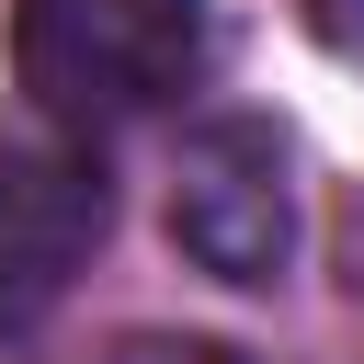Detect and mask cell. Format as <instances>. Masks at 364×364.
<instances>
[{
  "mask_svg": "<svg viewBox=\"0 0 364 364\" xmlns=\"http://www.w3.org/2000/svg\"><path fill=\"white\" fill-rule=\"evenodd\" d=\"M318 23H330V46H341V57H364V0H318Z\"/></svg>",
  "mask_w": 364,
  "mask_h": 364,
  "instance_id": "obj_5",
  "label": "cell"
},
{
  "mask_svg": "<svg viewBox=\"0 0 364 364\" xmlns=\"http://www.w3.org/2000/svg\"><path fill=\"white\" fill-rule=\"evenodd\" d=\"M171 239L216 284H273L296 262V148L273 114H205L171 148Z\"/></svg>",
  "mask_w": 364,
  "mask_h": 364,
  "instance_id": "obj_3",
  "label": "cell"
},
{
  "mask_svg": "<svg viewBox=\"0 0 364 364\" xmlns=\"http://www.w3.org/2000/svg\"><path fill=\"white\" fill-rule=\"evenodd\" d=\"M11 68L34 91V125L114 136L205 80V0H23Z\"/></svg>",
  "mask_w": 364,
  "mask_h": 364,
  "instance_id": "obj_1",
  "label": "cell"
},
{
  "mask_svg": "<svg viewBox=\"0 0 364 364\" xmlns=\"http://www.w3.org/2000/svg\"><path fill=\"white\" fill-rule=\"evenodd\" d=\"M102 364H228L216 341H114Z\"/></svg>",
  "mask_w": 364,
  "mask_h": 364,
  "instance_id": "obj_4",
  "label": "cell"
},
{
  "mask_svg": "<svg viewBox=\"0 0 364 364\" xmlns=\"http://www.w3.org/2000/svg\"><path fill=\"white\" fill-rule=\"evenodd\" d=\"M114 228L102 148L68 125H0V341H34Z\"/></svg>",
  "mask_w": 364,
  "mask_h": 364,
  "instance_id": "obj_2",
  "label": "cell"
}]
</instances>
